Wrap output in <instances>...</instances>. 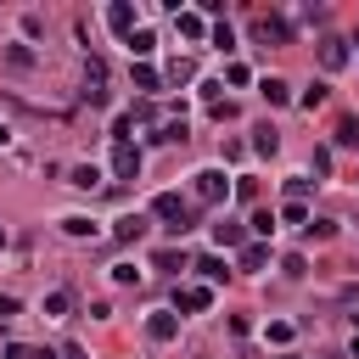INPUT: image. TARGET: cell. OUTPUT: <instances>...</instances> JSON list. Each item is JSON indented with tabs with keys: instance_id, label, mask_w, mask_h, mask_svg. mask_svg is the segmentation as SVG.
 Segmentation results:
<instances>
[{
	"instance_id": "cell-32",
	"label": "cell",
	"mask_w": 359,
	"mask_h": 359,
	"mask_svg": "<svg viewBox=\"0 0 359 359\" xmlns=\"http://www.w3.org/2000/svg\"><path fill=\"white\" fill-rule=\"evenodd\" d=\"M112 280H118V286H135L140 269H135V264H112Z\"/></svg>"
},
{
	"instance_id": "cell-35",
	"label": "cell",
	"mask_w": 359,
	"mask_h": 359,
	"mask_svg": "<svg viewBox=\"0 0 359 359\" xmlns=\"http://www.w3.org/2000/svg\"><path fill=\"white\" fill-rule=\"evenodd\" d=\"M224 79H230V84H236V90H241V84H247V79H252V73H247V67H241V62H230V67H224Z\"/></svg>"
},
{
	"instance_id": "cell-8",
	"label": "cell",
	"mask_w": 359,
	"mask_h": 359,
	"mask_svg": "<svg viewBox=\"0 0 359 359\" xmlns=\"http://www.w3.org/2000/svg\"><path fill=\"white\" fill-rule=\"evenodd\" d=\"M67 185H73V191H95V185H101V168H95V163H73V168H67Z\"/></svg>"
},
{
	"instance_id": "cell-5",
	"label": "cell",
	"mask_w": 359,
	"mask_h": 359,
	"mask_svg": "<svg viewBox=\"0 0 359 359\" xmlns=\"http://www.w3.org/2000/svg\"><path fill=\"white\" fill-rule=\"evenodd\" d=\"M146 337H151V342H174V337H180V314H174V309H157V314L146 320Z\"/></svg>"
},
{
	"instance_id": "cell-21",
	"label": "cell",
	"mask_w": 359,
	"mask_h": 359,
	"mask_svg": "<svg viewBox=\"0 0 359 359\" xmlns=\"http://www.w3.org/2000/svg\"><path fill=\"white\" fill-rule=\"evenodd\" d=\"M67 309H73V292H62V286H56V292H45V314H50V320H62Z\"/></svg>"
},
{
	"instance_id": "cell-19",
	"label": "cell",
	"mask_w": 359,
	"mask_h": 359,
	"mask_svg": "<svg viewBox=\"0 0 359 359\" xmlns=\"http://www.w3.org/2000/svg\"><path fill=\"white\" fill-rule=\"evenodd\" d=\"M140 230H146V219H140V213H123V219L112 224V236H118V241H135Z\"/></svg>"
},
{
	"instance_id": "cell-11",
	"label": "cell",
	"mask_w": 359,
	"mask_h": 359,
	"mask_svg": "<svg viewBox=\"0 0 359 359\" xmlns=\"http://www.w3.org/2000/svg\"><path fill=\"white\" fill-rule=\"evenodd\" d=\"M320 62H325L331 73H337V67H348V45H342V39H320Z\"/></svg>"
},
{
	"instance_id": "cell-33",
	"label": "cell",
	"mask_w": 359,
	"mask_h": 359,
	"mask_svg": "<svg viewBox=\"0 0 359 359\" xmlns=\"http://www.w3.org/2000/svg\"><path fill=\"white\" fill-rule=\"evenodd\" d=\"M168 79H174V84H185V79H196V67H191V62H185V56H180V62H174V67H168Z\"/></svg>"
},
{
	"instance_id": "cell-2",
	"label": "cell",
	"mask_w": 359,
	"mask_h": 359,
	"mask_svg": "<svg viewBox=\"0 0 359 359\" xmlns=\"http://www.w3.org/2000/svg\"><path fill=\"white\" fill-rule=\"evenodd\" d=\"M230 191H236V185H230V174H224V168H196V174H191V196H196L202 208H219Z\"/></svg>"
},
{
	"instance_id": "cell-3",
	"label": "cell",
	"mask_w": 359,
	"mask_h": 359,
	"mask_svg": "<svg viewBox=\"0 0 359 359\" xmlns=\"http://www.w3.org/2000/svg\"><path fill=\"white\" fill-rule=\"evenodd\" d=\"M84 101L107 107V62L101 56H84Z\"/></svg>"
},
{
	"instance_id": "cell-6",
	"label": "cell",
	"mask_w": 359,
	"mask_h": 359,
	"mask_svg": "<svg viewBox=\"0 0 359 359\" xmlns=\"http://www.w3.org/2000/svg\"><path fill=\"white\" fill-rule=\"evenodd\" d=\"M174 303H180L185 314H202V309H213V286H180Z\"/></svg>"
},
{
	"instance_id": "cell-22",
	"label": "cell",
	"mask_w": 359,
	"mask_h": 359,
	"mask_svg": "<svg viewBox=\"0 0 359 359\" xmlns=\"http://www.w3.org/2000/svg\"><path fill=\"white\" fill-rule=\"evenodd\" d=\"M196 269H202V280H208V286L230 275V269H224V258H196Z\"/></svg>"
},
{
	"instance_id": "cell-23",
	"label": "cell",
	"mask_w": 359,
	"mask_h": 359,
	"mask_svg": "<svg viewBox=\"0 0 359 359\" xmlns=\"http://www.w3.org/2000/svg\"><path fill=\"white\" fill-rule=\"evenodd\" d=\"M264 337H269L275 348H286V342H292V320H269V325H264Z\"/></svg>"
},
{
	"instance_id": "cell-7",
	"label": "cell",
	"mask_w": 359,
	"mask_h": 359,
	"mask_svg": "<svg viewBox=\"0 0 359 359\" xmlns=\"http://www.w3.org/2000/svg\"><path fill=\"white\" fill-rule=\"evenodd\" d=\"M258 34H264V39H275V45H292V22H286V17H275V11H258Z\"/></svg>"
},
{
	"instance_id": "cell-18",
	"label": "cell",
	"mask_w": 359,
	"mask_h": 359,
	"mask_svg": "<svg viewBox=\"0 0 359 359\" xmlns=\"http://www.w3.org/2000/svg\"><path fill=\"white\" fill-rule=\"evenodd\" d=\"M157 84H163V73H157L151 62H135V90H146V95H151Z\"/></svg>"
},
{
	"instance_id": "cell-12",
	"label": "cell",
	"mask_w": 359,
	"mask_h": 359,
	"mask_svg": "<svg viewBox=\"0 0 359 359\" xmlns=\"http://www.w3.org/2000/svg\"><path fill=\"white\" fill-rule=\"evenodd\" d=\"M213 241H219V247H236V252L247 247V236H241V224H236V219H224V224H213Z\"/></svg>"
},
{
	"instance_id": "cell-31",
	"label": "cell",
	"mask_w": 359,
	"mask_h": 359,
	"mask_svg": "<svg viewBox=\"0 0 359 359\" xmlns=\"http://www.w3.org/2000/svg\"><path fill=\"white\" fill-rule=\"evenodd\" d=\"M157 140H168V146H174V140H185V118H174V123H163V129H157Z\"/></svg>"
},
{
	"instance_id": "cell-30",
	"label": "cell",
	"mask_w": 359,
	"mask_h": 359,
	"mask_svg": "<svg viewBox=\"0 0 359 359\" xmlns=\"http://www.w3.org/2000/svg\"><path fill=\"white\" fill-rule=\"evenodd\" d=\"M309 236H314V241H331V236H337V219H309Z\"/></svg>"
},
{
	"instance_id": "cell-10",
	"label": "cell",
	"mask_w": 359,
	"mask_h": 359,
	"mask_svg": "<svg viewBox=\"0 0 359 359\" xmlns=\"http://www.w3.org/2000/svg\"><path fill=\"white\" fill-rule=\"evenodd\" d=\"M174 17H180V34H185V39H202V34H213L202 11H174Z\"/></svg>"
},
{
	"instance_id": "cell-24",
	"label": "cell",
	"mask_w": 359,
	"mask_h": 359,
	"mask_svg": "<svg viewBox=\"0 0 359 359\" xmlns=\"http://www.w3.org/2000/svg\"><path fill=\"white\" fill-rule=\"evenodd\" d=\"M280 219H286V224H303V230H309V219H314V213H309L303 202H286V208H280Z\"/></svg>"
},
{
	"instance_id": "cell-16",
	"label": "cell",
	"mask_w": 359,
	"mask_h": 359,
	"mask_svg": "<svg viewBox=\"0 0 359 359\" xmlns=\"http://www.w3.org/2000/svg\"><path fill=\"white\" fill-rule=\"evenodd\" d=\"M62 236L84 241V236H95V219H84V213H67V219H62Z\"/></svg>"
},
{
	"instance_id": "cell-14",
	"label": "cell",
	"mask_w": 359,
	"mask_h": 359,
	"mask_svg": "<svg viewBox=\"0 0 359 359\" xmlns=\"http://www.w3.org/2000/svg\"><path fill=\"white\" fill-rule=\"evenodd\" d=\"M258 90H264V101H269V107H286V101H292V84H286V79H264Z\"/></svg>"
},
{
	"instance_id": "cell-28",
	"label": "cell",
	"mask_w": 359,
	"mask_h": 359,
	"mask_svg": "<svg viewBox=\"0 0 359 359\" xmlns=\"http://www.w3.org/2000/svg\"><path fill=\"white\" fill-rule=\"evenodd\" d=\"M297 107H309V112H314V107H325V84H309V90L297 95Z\"/></svg>"
},
{
	"instance_id": "cell-15",
	"label": "cell",
	"mask_w": 359,
	"mask_h": 359,
	"mask_svg": "<svg viewBox=\"0 0 359 359\" xmlns=\"http://www.w3.org/2000/svg\"><path fill=\"white\" fill-rule=\"evenodd\" d=\"M275 146H280V135H275L269 123H258V129H252V151H258V157H275Z\"/></svg>"
},
{
	"instance_id": "cell-13",
	"label": "cell",
	"mask_w": 359,
	"mask_h": 359,
	"mask_svg": "<svg viewBox=\"0 0 359 359\" xmlns=\"http://www.w3.org/2000/svg\"><path fill=\"white\" fill-rule=\"evenodd\" d=\"M6 62H11L17 73H28V67H34V50H28V39H11V45H6Z\"/></svg>"
},
{
	"instance_id": "cell-25",
	"label": "cell",
	"mask_w": 359,
	"mask_h": 359,
	"mask_svg": "<svg viewBox=\"0 0 359 359\" xmlns=\"http://www.w3.org/2000/svg\"><path fill=\"white\" fill-rule=\"evenodd\" d=\"M280 269H286L292 280H303V275H309V258H303V252H286V258H280Z\"/></svg>"
},
{
	"instance_id": "cell-20",
	"label": "cell",
	"mask_w": 359,
	"mask_h": 359,
	"mask_svg": "<svg viewBox=\"0 0 359 359\" xmlns=\"http://www.w3.org/2000/svg\"><path fill=\"white\" fill-rule=\"evenodd\" d=\"M264 264H269V247L264 241H247L241 247V269H264Z\"/></svg>"
},
{
	"instance_id": "cell-36",
	"label": "cell",
	"mask_w": 359,
	"mask_h": 359,
	"mask_svg": "<svg viewBox=\"0 0 359 359\" xmlns=\"http://www.w3.org/2000/svg\"><path fill=\"white\" fill-rule=\"evenodd\" d=\"M157 269H185V258H180V252H168V247H163V252H157Z\"/></svg>"
},
{
	"instance_id": "cell-39",
	"label": "cell",
	"mask_w": 359,
	"mask_h": 359,
	"mask_svg": "<svg viewBox=\"0 0 359 359\" xmlns=\"http://www.w3.org/2000/svg\"><path fill=\"white\" fill-rule=\"evenodd\" d=\"M353 359H359V331H353Z\"/></svg>"
},
{
	"instance_id": "cell-1",
	"label": "cell",
	"mask_w": 359,
	"mask_h": 359,
	"mask_svg": "<svg viewBox=\"0 0 359 359\" xmlns=\"http://www.w3.org/2000/svg\"><path fill=\"white\" fill-rule=\"evenodd\" d=\"M151 213L168 224V236H185V230H191V219H196V208H191L180 191H157V196H151Z\"/></svg>"
},
{
	"instance_id": "cell-9",
	"label": "cell",
	"mask_w": 359,
	"mask_h": 359,
	"mask_svg": "<svg viewBox=\"0 0 359 359\" xmlns=\"http://www.w3.org/2000/svg\"><path fill=\"white\" fill-rule=\"evenodd\" d=\"M107 22H112L118 34H135V6H129V0H112V6H107Z\"/></svg>"
},
{
	"instance_id": "cell-38",
	"label": "cell",
	"mask_w": 359,
	"mask_h": 359,
	"mask_svg": "<svg viewBox=\"0 0 359 359\" xmlns=\"http://www.w3.org/2000/svg\"><path fill=\"white\" fill-rule=\"evenodd\" d=\"M56 359H84V348H79V342H62V353H56Z\"/></svg>"
},
{
	"instance_id": "cell-4",
	"label": "cell",
	"mask_w": 359,
	"mask_h": 359,
	"mask_svg": "<svg viewBox=\"0 0 359 359\" xmlns=\"http://www.w3.org/2000/svg\"><path fill=\"white\" fill-rule=\"evenodd\" d=\"M112 180H140V146L112 140Z\"/></svg>"
},
{
	"instance_id": "cell-17",
	"label": "cell",
	"mask_w": 359,
	"mask_h": 359,
	"mask_svg": "<svg viewBox=\"0 0 359 359\" xmlns=\"http://www.w3.org/2000/svg\"><path fill=\"white\" fill-rule=\"evenodd\" d=\"M129 50H135V56L146 62V56L157 50V34H151V28H135V34H129Z\"/></svg>"
},
{
	"instance_id": "cell-26",
	"label": "cell",
	"mask_w": 359,
	"mask_h": 359,
	"mask_svg": "<svg viewBox=\"0 0 359 359\" xmlns=\"http://www.w3.org/2000/svg\"><path fill=\"white\" fill-rule=\"evenodd\" d=\"M337 146H359V118H342L337 123Z\"/></svg>"
},
{
	"instance_id": "cell-29",
	"label": "cell",
	"mask_w": 359,
	"mask_h": 359,
	"mask_svg": "<svg viewBox=\"0 0 359 359\" xmlns=\"http://www.w3.org/2000/svg\"><path fill=\"white\" fill-rule=\"evenodd\" d=\"M309 185H314V180H303V174H292V180H286V202H303V196H309Z\"/></svg>"
},
{
	"instance_id": "cell-27",
	"label": "cell",
	"mask_w": 359,
	"mask_h": 359,
	"mask_svg": "<svg viewBox=\"0 0 359 359\" xmlns=\"http://www.w3.org/2000/svg\"><path fill=\"white\" fill-rule=\"evenodd\" d=\"M219 50H236V34H230V22H213V34H208Z\"/></svg>"
},
{
	"instance_id": "cell-34",
	"label": "cell",
	"mask_w": 359,
	"mask_h": 359,
	"mask_svg": "<svg viewBox=\"0 0 359 359\" xmlns=\"http://www.w3.org/2000/svg\"><path fill=\"white\" fill-rule=\"evenodd\" d=\"M252 230H258V236H269V230H275V213H269V208H258V213H252Z\"/></svg>"
},
{
	"instance_id": "cell-37",
	"label": "cell",
	"mask_w": 359,
	"mask_h": 359,
	"mask_svg": "<svg viewBox=\"0 0 359 359\" xmlns=\"http://www.w3.org/2000/svg\"><path fill=\"white\" fill-rule=\"evenodd\" d=\"M17 309H22V303H17L11 292H0V320H17Z\"/></svg>"
}]
</instances>
